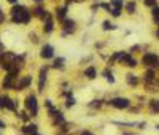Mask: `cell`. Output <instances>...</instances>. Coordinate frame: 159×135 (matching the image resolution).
Segmentation results:
<instances>
[{"mask_svg":"<svg viewBox=\"0 0 159 135\" xmlns=\"http://www.w3.org/2000/svg\"><path fill=\"white\" fill-rule=\"evenodd\" d=\"M65 105L67 107H73V105H75V99H73V97H69V99H67V103H65Z\"/></svg>","mask_w":159,"mask_h":135,"instance_id":"cell-24","label":"cell"},{"mask_svg":"<svg viewBox=\"0 0 159 135\" xmlns=\"http://www.w3.org/2000/svg\"><path fill=\"white\" fill-rule=\"evenodd\" d=\"M111 15H113V16H119L121 15V10L119 8H113V10H111Z\"/></svg>","mask_w":159,"mask_h":135,"instance_id":"cell-27","label":"cell"},{"mask_svg":"<svg viewBox=\"0 0 159 135\" xmlns=\"http://www.w3.org/2000/svg\"><path fill=\"white\" fill-rule=\"evenodd\" d=\"M6 2L11 3V5H16V3H18V0H6Z\"/></svg>","mask_w":159,"mask_h":135,"instance_id":"cell-34","label":"cell"},{"mask_svg":"<svg viewBox=\"0 0 159 135\" xmlns=\"http://www.w3.org/2000/svg\"><path fill=\"white\" fill-rule=\"evenodd\" d=\"M137 49H138V46L135 45V46H132V48H131V53H135V51H137Z\"/></svg>","mask_w":159,"mask_h":135,"instance_id":"cell-33","label":"cell"},{"mask_svg":"<svg viewBox=\"0 0 159 135\" xmlns=\"http://www.w3.org/2000/svg\"><path fill=\"white\" fill-rule=\"evenodd\" d=\"M64 62H65V60H64L62 57H59V59H56V60H54L53 67H54V69H57V67H62V64H64Z\"/></svg>","mask_w":159,"mask_h":135,"instance_id":"cell-22","label":"cell"},{"mask_svg":"<svg viewBox=\"0 0 159 135\" xmlns=\"http://www.w3.org/2000/svg\"><path fill=\"white\" fill-rule=\"evenodd\" d=\"M103 76H105V78H107V81H108V83H110V84H113V83H115V78H113V75H111V73L108 72V70H105V72H103Z\"/></svg>","mask_w":159,"mask_h":135,"instance_id":"cell-18","label":"cell"},{"mask_svg":"<svg viewBox=\"0 0 159 135\" xmlns=\"http://www.w3.org/2000/svg\"><path fill=\"white\" fill-rule=\"evenodd\" d=\"M154 22H156V24L159 26V18H154Z\"/></svg>","mask_w":159,"mask_h":135,"instance_id":"cell-36","label":"cell"},{"mask_svg":"<svg viewBox=\"0 0 159 135\" xmlns=\"http://www.w3.org/2000/svg\"><path fill=\"white\" fill-rule=\"evenodd\" d=\"M53 54H54L53 46H51V45H45V46L42 48V53H40V56H42L43 59H51Z\"/></svg>","mask_w":159,"mask_h":135,"instance_id":"cell-8","label":"cell"},{"mask_svg":"<svg viewBox=\"0 0 159 135\" xmlns=\"http://www.w3.org/2000/svg\"><path fill=\"white\" fill-rule=\"evenodd\" d=\"M145 5H147V6H153V8H154V6H156V0H145Z\"/></svg>","mask_w":159,"mask_h":135,"instance_id":"cell-26","label":"cell"},{"mask_svg":"<svg viewBox=\"0 0 159 135\" xmlns=\"http://www.w3.org/2000/svg\"><path fill=\"white\" fill-rule=\"evenodd\" d=\"M102 8H105V10H110V5H108V3H102Z\"/></svg>","mask_w":159,"mask_h":135,"instance_id":"cell-32","label":"cell"},{"mask_svg":"<svg viewBox=\"0 0 159 135\" xmlns=\"http://www.w3.org/2000/svg\"><path fill=\"white\" fill-rule=\"evenodd\" d=\"M5 22V13L2 11V8H0V24H3Z\"/></svg>","mask_w":159,"mask_h":135,"instance_id":"cell-29","label":"cell"},{"mask_svg":"<svg viewBox=\"0 0 159 135\" xmlns=\"http://www.w3.org/2000/svg\"><path fill=\"white\" fill-rule=\"evenodd\" d=\"M53 29H54V26H53L51 18H49V19H46V24L43 26V30H45L46 33H49V32H53Z\"/></svg>","mask_w":159,"mask_h":135,"instance_id":"cell-13","label":"cell"},{"mask_svg":"<svg viewBox=\"0 0 159 135\" xmlns=\"http://www.w3.org/2000/svg\"><path fill=\"white\" fill-rule=\"evenodd\" d=\"M18 103L16 100H13L11 97H8L6 94L0 96V110H10V111H16Z\"/></svg>","mask_w":159,"mask_h":135,"instance_id":"cell-1","label":"cell"},{"mask_svg":"<svg viewBox=\"0 0 159 135\" xmlns=\"http://www.w3.org/2000/svg\"><path fill=\"white\" fill-rule=\"evenodd\" d=\"M156 67H159V62H158V64H156Z\"/></svg>","mask_w":159,"mask_h":135,"instance_id":"cell-40","label":"cell"},{"mask_svg":"<svg viewBox=\"0 0 159 135\" xmlns=\"http://www.w3.org/2000/svg\"><path fill=\"white\" fill-rule=\"evenodd\" d=\"M3 129H6V124H5V121L0 119V130H3Z\"/></svg>","mask_w":159,"mask_h":135,"instance_id":"cell-30","label":"cell"},{"mask_svg":"<svg viewBox=\"0 0 159 135\" xmlns=\"http://www.w3.org/2000/svg\"><path fill=\"white\" fill-rule=\"evenodd\" d=\"M18 116H19V118H21V119H22V121H24V123H27V121H29V118H30V116H29V114H27V113H26V111H19V113H18Z\"/></svg>","mask_w":159,"mask_h":135,"instance_id":"cell-21","label":"cell"},{"mask_svg":"<svg viewBox=\"0 0 159 135\" xmlns=\"http://www.w3.org/2000/svg\"><path fill=\"white\" fill-rule=\"evenodd\" d=\"M37 130H38V126H37V124H27V126H24L21 129V132L27 134V135H33V134H37Z\"/></svg>","mask_w":159,"mask_h":135,"instance_id":"cell-9","label":"cell"},{"mask_svg":"<svg viewBox=\"0 0 159 135\" xmlns=\"http://www.w3.org/2000/svg\"><path fill=\"white\" fill-rule=\"evenodd\" d=\"M153 80H154V70L150 69L147 73H145V81H147V83H151Z\"/></svg>","mask_w":159,"mask_h":135,"instance_id":"cell-15","label":"cell"},{"mask_svg":"<svg viewBox=\"0 0 159 135\" xmlns=\"http://www.w3.org/2000/svg\"><path fill=\"white\" fill-rule=\"evenodd\" d=\"M159 62V57L153 53H147L143 56V64L147 67H156V64Z\"/></svg>","mask_w":159,"mask_h":135,"instance_id":"cell-5","label":"cell"},{"mask_svg":"<svg viewBox=\"0 0 159 135\" xmlns=\"http://www.w3.org/2000/svg\"><path fill=\"white\" fill-rule=\"evenodd\" d=\"M33 135H40V134H33Z\"/></svg>","mask_w":159,"mask_h":135,"instance_id":"cell-41","label":"cell"},{"mask_svg":"<svg viewBox=\"0 0 159 135\" xmlns=\"http://www.w3.org/2000/svg\"><path fill=\"white\" fill-rule=\"evenodd\" d=\"M150 107L154 113H159V100H151L150 102Z\"/></svg>","mask_w":159,"mask_h":135,"instance_id":"cell-17","label":"cell"},{"mask_svg":"<svg viewBox=\"0 0 159 135\" xmlns=\"http://www.w3.org/2000/svg\"><path fill=\"white\" fill-rule=\"evenodd\" d=\"M81 135H94V134H91L89 130H84V132H81Z\"/></svg>","mask_w":159,"mask_h":135,"instance_id":"cell-35","label":"cell"},{"mask_svg":"<svg viewBox=\"0 0 159 135\" xmlns=\"http://www.w3.org/2000/svg\"><path fill=\"white\" fill-rule=\"evenodd\" d=\"M26 6L24 5H15L11 8V21L15 22V24H21V19H22V13H24Z\"/></svg>","mask_w":159,"mask_h":135,"instance_id":"cell-3","label":"cell"},{"mask_svg":"<svg viewBox=\"0 0 159 135\" xmlns=\"http://www.w3.org/2000/svg\"><path fill=\"white\" fill-rule=\"evenodd\" d=\"M115 29H116V26H113L108 21H103V30H115Z\"/></svg>","mask_w":159,"mask_h":135,"instance_id":"cell-19","label":"cell"},{"mask_svg":"<svg viewBox=\"0 0 159 135\" xmlns=\"http://www.w3.org/2000/svg\"><path fill=\"white\" fill-rule=\"evenodd\" d=\"M30 83H32V76H30V75L22 76V78L19 80L18 83H16L15 91H22V89H26V87H29V86H30Z\"/></svg>","mask_w":159,"mask_h":135,"instance_id":"cell-6","label":"cell"},{"mask_svg":"<svg viewBox=\"0 0 159 135\" xmlns=\"http://www.w3.org/2000/svg\"><path fill=\"white\" fill-rule=\"evenodd\" d=\"M84 76H86L87 80H94L97 76V70L96 67H87L86 70H84Z\"/></svg>","mask_w":159,"mask_h":135,"instance_id":"cell-10","label":"cell"},{"mask_svg":"<svg viewBox=\"0 0 159 135\" xmlns=\"http://www.w3.org/2000/svg\"><path fill=\"white\" fill-rule=\"evenodd\" d=\"M35 3H43V0H33Z\"/></svg>","mask_w":159,"mask_h":135,"instance_id":"cell-37","label":"cell"},{"mask_svg":"<svg viewBox=\"0 0 159 135\" xmlns=\"http://www.w3.org/2000/svg\"><path fill=\"white\" fill-rule=\"evenodd\" d=\"M65 13H67V8H65V6H62V8H57L56 18H57V19H64V18H65Z\"/></svg>","mask_w":159,"mask_h":135,"instance_id":"cell-14","label":"cell"},{"mask_svg":"<svg viewBox=\"0 0 159 135\" xmlns=\"http://www.w3.org/2000/svg\"><path fill=\"white\" fill-rule=\"evenodd\" d=\"M153 16L154 18H159V6H154L153 8Z\"/></svg>","mask_w":159,"mask_h":135,"instance_id":"cell-28","label":"cell"},{"mask_svg":"<svg viewBox=\"0 0 159 135\" xmlns=\"http://www.w3.org/2000/svg\"><path fill=\"white\" fill-rule=\"evenodd\" d=\"M30 15H32V13L29 11V10H24V13H22V19H21V24H27V22L30 21Z\"/></svg>","mask_w":159,"mask_h":135,"instance_id":"cell-12","label":"cell"},{"mask_svg":"<svg viewBox=\"0 0 159 135\" xmlns=\"http://www.w3.org/2000/svg\"><path fill=\"white\" fill-rule=\"evenodd\" d=\"M113 5H115V8L121 10V6H123V0H113Z\"/></svg>","mask_w":159,"mask_h":135,"instance_id":"cell-25","label":"cell"},{"mask_svg":"<svg viewBox=\"0 0 159 135\" xmlns=\"http://www.w3.org/2000/svg\"><path fill=\"white\" fill-rule=\"evenodd\" d=\"M126 10H127V13H134V11H135V3H134V2H131V3H127V6H126Z\"/></svg>","mask_w":159,"mask_h":135,"instance_id":"cell-23","label":"cell"},{"mask_svg":"<svg viewBox=\"0 0 159 135\" xmlns=\"http://www.w3.org/2000/svg\"><path fill=\"white\" fill-rule=\"evenodd\" d=\"M126 80H127V83H129L131 86H135V84L138 83V78H137V76H135V75H131V73H129V75H127V76H126Z\"/></svg>","mask_w":159,"mask_h":135,"instance_id":"cell-16","label":"cell"},{"mask_svg":"<svg viewBox=\"0 0 159 135\" xmlns=\"http://www.w3.org/2000/svg\"><path fill=\"white\" fill-rule=\"evenodd\" d=\"M108 103H110L111 107H115V108L124 110V108H127V107L131 105V100H129V99H126V97H116V99L110 100Z\"/></svg>","mask_w":159,"mask_h":135,"instance_id":"cell-4","label":"cell"},{"mask_svg":"<svg viewBox=\"0 0 159 135\" xmlns=\"http://www.w3.org/2000/svg\"><path fill=\"white\" fill-rule=\"evenodd\" d=\"M64 27H65V30H70V32H72V30L75 29V21H73V19H64Z\"/></svg>","mask_w":159,"mask_h":135,"instance_id":"cell-11","label":"cell"},{"mask_svg":"<svg viewBox=\"0 0 159 135\" xmlns=\"http://www.w3.org/2000/svg\"><path fill=\"white\" fill-rule=\"evenodd\" d=\"M35 15L38 16V18H45V15H46V11L42 8V6H38V8L35 10Z\"/></svg>","mask_w":159,"mask_h":135,"instance_id":"cell-20","label":"cell"},{"mask_svg":"<svg viewBox=\"0 0 159 135\" xmlns=\"http://www.w3.org/2000/svg\"><path fill=\"white\" fill-rule=\"evenodd\" d=\"M46 73H48V67H42L40 69V78H38V91H43V84L46 81Z\"/></svg>","mask_w":159,"mask_h":135,"instance_id":"cell-7","label":"cell"},{"mask_svg":"<svg viewBox=\"0 0 159 135\" xmlns=\"http://www.w3.org/2000/svg\"><path fill=\"white\" fill-rule=\"evenodd\" d=\"M156 129H158V130H159V124H158V126H156Z\"/></svg>","mask_w":159,"mask_h":135,"instance_id":"cell-39","label":"cell"},{"mask_svg":"<svg viewBox=\"0 0 159 135\" xmlns=\"http://www.w3.org/2000/svg\"><path fill=\"white\" fill-rule=\"evenodd\" d=\"M91 107H100V100H94V103H91Z\"/></svg>","mask_w":159,"mask_h":135,"instance_id":"cell-31","label":"cell"},{"mask_svg":"<svg viewBox=\"0 0 159 135\" xmlns=\"http://www.w3.org/2000/svg\"><path fill=\"white\" fill-rule=\"evenodd\" d=\"M26 108L30 111V116H38V102H37V97L33 94L27 96L26 99Z\"/></svg>","mask_w":159,"mask_h":135,"instance_id":"cell-2","label":"cell"},{"mask_svg":"<svg viewBox=\"0 0 159 135\" xmlns=\"http://www.w3.org/2000/svg\"><path fill=\"white\" fill-rule=\"evenodd\" d=\"M156 37H158V38H159V30H158V32H156Z\"/></svg>","mask_w":159,"mask_h":135,"instance_id":"cell-38","label":"cell"}]
</instances>
